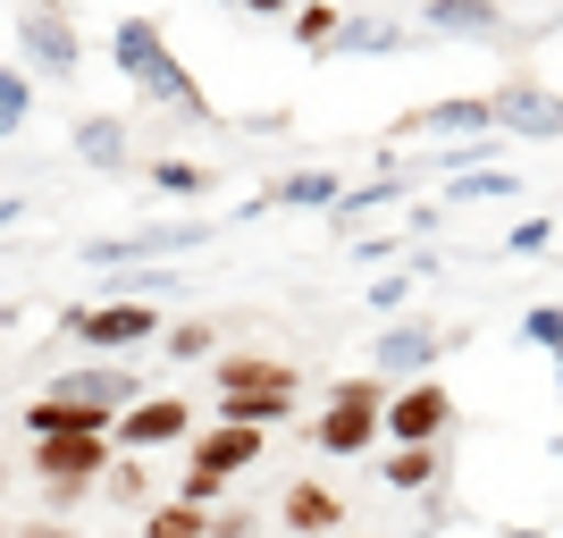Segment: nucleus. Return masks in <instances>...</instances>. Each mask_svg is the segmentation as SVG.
Returning <instances> with one entry per match:
<instances>
[{"label": "nucleus", "instance_id": "f257e3e1", "mask_svg": "<svg viewBox=\"0 0 563 538\" xmlns=\"http://www.w3.org/2000/svg\"><path fill=\"white\" fill-rule=\"evenodd\" d=\"M110 59H118V76H126L143 101H161V110H177V118H219V110H211V94L194 85V68L177 59V51H168V34H161L152 18H118Z\"/></svg>", "mask_w": 563, "mask_h": 538}, {"label": "nucleus", "instance_id": "f03ea898", "mask_svg": "<svg viewBox=\"0 0 563 538\" xmlns=\"http://www.w3.org/2000/svg\"><path fill=\"white\" fill-rule=\"evenodd\" d=\"M387 396H396V387H387V378H336L329 387V413H320V421H311V446H320V454H336V463H345V454H371L378 438H387Z\"/></svg>", "mask_w": 563, "mask_h": 538}, {"label": "nucleus", "instance_id": "7ed1b4c3", "mask_svg": "<svg viewBox=\"0 0 563 538\" xmlns=\"http://www.w3.org/2000/svg\"><path fill=\"white\" fill-rule=\"evenodd\" d=\"M118 463L110 438H34V471H43V496L68 514V505H85V496L101 488V471Z\"/></svg>", "mask_w": 563, "mask_h": 538}, {"label": "nucleus", "instance_id": "20e7f679", "mask_svg": "<svg viewBox=\"0 0 563 538\" xmlns=\"http://www.w3.org/2000/svg\"><path fill=\"white\" fill-rule=\"evenodd\" d=\"M68 337H76V345H93V353H110V362H135L143 337H161V311L135 304V295H118V304H85V311H68Z\"/></svg>", "mask_w": 563, "mask_h": 538}, {"label": "nucleus", "instance_id": "39448f33", "mask_svg": "<svg viewBox=\"0 0 563 538\" xmlns=\"http://www.w3.org/2000/svg\"><path fill=\"white\" fill-rule=\"evenodd\" d=\"M43 396L51 404H85L101 421H118L126 404H143V378H135V362H85V371H59Z\"/></svg>", "mask_w": 563, "mask_h": 538}, {"label": "nucleus", "instance_id": "423d86ee", "mask_svg": "<svg viewBox=\"0 0 563 538\" xmlns=\"http://www.w3.org/2000/svg\"><path fill=\"white\" fill-rule=\"evenodd\" d=\"M18 51H25L34 76H59V85L85 68V43H76V25L59 18V0H34V9L18 18Z\"/></svg>", "mask_w": 563, "mask_h": 538}, {"label": "nucleus", "instance_id": "0eeeda50", "mask_svg": "<svg viewBox=\"0 0 563 538\" xmlns=\"http://www.w3.org/2000/svg\"><path fill=\"white\" fill-rule=\"evenodd\" d=\"M378 429H387L396 446H438L454 429V396L438 387V378H404L396 396H387V421Z\"/></svg>", "mask_w": 563, "mask_h": 538}, {"label": "nucleus", "instance_id": "6e6552de", "mask_svg": "<svg viewBox=\"0 0 563 538\" xmlns=\"http://www.w3.org/2000/svg\"><path fill=\"white\" fill-rule=\"evenodd\" d=\"M177 438H194V404L186 396H143V404H126L110 421V446H126V454H161V446H177Z\"/></svg>", "mask_w": 563, "mask_h": 538}, {"label": "nucleus", "instance_id": "1a4fd4ad", "mask_svg": "<svg viewBox=\"0 0 563 538\" xmlns=\"http://www.w3.org/2000/svg\"><path fill=\"white\" fill-rule=\"evenodd\" d=\"M488 110H496V135L563 143V94H547V85H530V76H514V85H496V94H488Z\"/></svg>", "mask_w": 563, "mask_h": 538}, {"label": "nucleus", "instance_id": "9d476101", "mask_svg": "<svg viewBox=\"0 0 563 538\" xmlns=\"http://www.w3.org/2000/svg\"><path fill=\"white\" fill-rule=\"evenodd\" d=\"M446 345H454L446 328L396 320V328H387V337H378V378H387V387H404V378H429V362H438V353H446Z\"/></svg>", "mask_w": 563, "mask_h": 538}, {"label": "nucleus", "instance_id": "9b49d317", "mask_svg": "<svg viewBox=\"0 0 563 538\" xmlns=\"http://www.w3.org/2000/svg\"><path fill=\"white\" fill-rule=\"evenodd\" d=\"M261 446H269V429L211 421V429H194V463L186 471H219V480H235V471H261Z\"/></svg>", "mask_w": 563, "mask_h": 538}, {"label": "nucleus", "instance_id": "f8f14e48", "mask_svg": "<svg viewBox=\"0 0 563 538\" xmlns=\"http://www.w3.org/2000/svg\"><path fill=\"white\" fill-rule=\"evenodd\" d=\"M278 521L295 538H336L345 530V496H336L329 480H295V488L278 496Z\"/></svg>", "mask_w": 563, "mask_h": 538}, {"label": "nucleus", "instance_id": "ddd939ff", "mask_svg": "<svg viewBox=\"0 0 563 538\" xmlns=\"http://www.w3.org/2000/svg\"><path fill=\"white\" fill-rule=\"evenodd\" d=\"M219 396H295V362H278V353H219Z\"/></svg>", "mask_w": 563, "mask_h": 538}, {"label": "nucleus", "instance_id": "4468645a", "mask_svg": "<svg viewBox=\"0 0 563 538\" xmlns=\"http://www.w3.org/2000/svg\"><path fill=\"white\" fill-rule=\"evenodd\" d=\"M429 34H463V43H505L514 34V18L496 9V0H429Z\"/></svg>", "mask_w": 563, "mask_h": 538}, {"label": "nucleus", "instance_id": "2eb2a0df", "mask_svg": "<svg viewBox=\"0 0 563 538\" xmlns=\"http://www.w3.org/2000/svg\"><path fill=\"white\" fill-rule=\"evenodd\" d=\"M396 135H496L488 101H429V110L396 118Z\"/></svg>", "mask_w": 563, "mask_h": 538}, {"label": "nucleus", "instance_id": "dca6fc26", "mask_svg": "<svg viewBox=\"0 0 563 538\" xmlns=\"http://www.w3.org/2000/svg\"><path fill=\"white\" fill-rule=\"evenodd\" d=\"M202 244V228L194 219H168V228H135V235H101L93 261H143V253H194Z\"/></svg>", "mask_w": 563, "mask_h": 538}, {"label": "nucleus", "instance_id": "f3484780", "mask_svg": "<svg viewBox=\"0 0 563 538\" xmlns=\"http://www.w3.org/2000/svg\"><path fill=\"white\" fill-rule=\"evenodd\" d=\"M345 202V177L336 168H303V177H278L261 194V211H336Z\"/></svg>", "mask_w": 563, "mask_h": 538}, {"label": "nucleus", "instance_id": "a211bd4d", "mask_svg": "<svg viewBox=\"0 0 563 538\" xmlns=\"http://www.w3.org/2000/svg\"><path fill=\"white\" fill-rule=\"evenodd\" d=\"M438 471H446V454H438V446H396L378 480H387L396 496H429V488H438Z\"/></svg>", "mask_w": 563, "mask_h": 538}, {"label": "nucleus", "instance_id": "6ab92c4d", "mask_svg": "<svg viewBox=\"0 0 563 538\" xmlns=\"http://www.w3.org/2000/svg\"><path fill=\"white\" fill-rule=\"evenodd\" d=\"M211 413L235 421V429H286V421H295V396H219Z\"/></svg>", "mask_w": 563, "mask_h": 538}, {"label": "nucleus", "instance_id": "aec40b11", "mask_svg": "<svg viewBox=\"0 0 563 538\" xmlns=\"http://www.w3.org/2000/svg\"><path fill=\"white\" fill-rule=\"evenodd\" d=\"M143 538H211V514L202 505H143Z\"/></svg>", "mask_w": 563, "mask_h": 538}, {"label": "nucleus", "instance_id": "412c9836", "mask_svg": "<svg viewBox=\"0 0 563 538\" xmlns=\"http://www.w3.org/2000/svg\"><path fill=\"white\" fill-rule=\"evenodd\" d=\"M76 152L93 168H126V127H118V118H85V127H76Z\"/></svg>", "mask_w": 563, "mask_h": 538}, {"label": "nucleus", "instance_id": "4be33fe9", "mask_svg": "<svg viewBox=\"0 0 563 538\" xmlns=\"http://www.w3.org/2000/svg\"><path fill=\"white\" fill-rule=\"evenodd\" d=\"M336 34H345V9H336V0H303V9H295V43L303 51H329Z\"/></svg>", "mask_w": 563, "mask_h": 538}, {"label": "nucleus", "instance_id": "5701e85b", "mask_svg": "<svg viewBox=\"0 0 563 538\" xmlns=\"http://www.w3.org/2000/svg\"><path fill=\"white\" fill-rule=\"evenodd\" d=\"M152 186H161V194H194V202H202V194H219V168H202V161H152Z\"/></svg>", "mask_w": 563, "mask_h": 538}, {"label": "nucleus", "instance_id": "b1692460", "mask_svg": "<svg viewBox=\"0 0 563 538\" xmlns=\"http://www.w3.org/2000/svg\"><path fill=\"white\" fill-rule=\"evenodd\" d=\"M101 496H110L118 514H126V505H152V471H143L135 454H126V463H110V471H101Z\"/></svg>", "mask_w": 563, "mask_h": 538}, {"label": "nucleus", "instance_id": "393cba45", "mask_svg": "<svg viewBox=\"0 0 563 538\" xmlns=\"http://www.w3.org/2000/svg\"><path fill=\"white\" fill-rule=\"evenodd\" d=\"M211 345H219V328H211V320H177V328H161V353H168V362H202Z\"/></svg>", "mask_w": 563, "mask_h": 538}, {"label": "nucleus", "instance_id": "a878e982", "mask_svg": "<svg viewBox=\"0 0 563 538\" xmlns=\"http://www.w3.org/2000/svg\"><path fill=\"white\" fill-rule=\"evenodd\" d=\"M521 337H530L539 353H563V304H530L521 311Z\"/></svg>", "mask_w": 563, "mask_h": 538}, {"label": "nucleus", "instance_id": "bb28decb", "mask_svg": "<svg viewBox=\"0 0 563 538\" xmlns=\"http://www.w3.org/2000/svg\"><path fill=\"white\" fill-rule=\"evenodd\" d=\"M336 43H345V51H396V43H404V25H387V18H353Z\"/></svg>", "mask_w": 563, "mask_h": 538}, {"label": "nucleus", "instance_id": "cd10ccee", "mask_svg": "<svg viewBox=\"0 0 563 538\" xmlns=\"http://www.w3.org/2000/svg\"><path fill=\"white\" fill-rule=\"evenodd\" d=\"M18 127H25V76L0 68V135H18Z\"/></svg>", "mask_w": 563, "mask_h": 538}, {"label": "nucleus", "instance_id": "c85d7f7f", "mask_svg": "<svg viewBox=\"0 0 563 538\" xmlns=\"http://www.w3.org/2000/svg\"><path fill=\"white\" fill-rule=\"evenodd\" d=\"M479 194H514V177L505 168H471L463 186H454V202H479Z\"/></svg>", "mask_w": 563, "mask_h": 538}, {"label": "nucleus", "instance_id": "c756f323", "mask_svg": "<svg viewBox=\"0 0 563 538\" xmlns=\"http://www.w3.org/2000/svg\"><path fill=\"white\" fill-rule=\"evenodd\" d=\"M505 244H514V253H547V244H555V228H547V219H521Z\"/></svg>", "mask_w": 563, "mask_h": 538}, {"label": "nucleus", "instance_id": "7c9ffc66", "mask_svg": "<svg viewBox=\"0 0 563 538\" xmlns=\"http://www.w3.org/2000/svg\"><path fill=\"white\" fill-rule=\"evenodd\" d=\"M404 295H412V278L396 270V278H378V286H371V311H404Z\"/></svg>", "mask_w": 563, "mask_h": 538}, {"label": "nucleus", "instance_id": "2f4dec72", "mask_svg": "<svg viewBox=\"0 0 563 538\" xmlns=\"http://www.w3.org/2000/svg\"><path fill=\"white\" fill-rule=\"evenodd\" d=\"M211 538H253V514H211Z\"/></svg>", "mask_w": 563, "mask_h": 538}, {"label": "nucleus", "instance_id": "473e14b6", "mask_svg": "<svg viewBox=\"0 0 563 538\" xmlns=\"http://www.w3.org/2000/svg\"><path fill=\"white\" fill-rule=\"evenodd\" d=\"M235 9H253V18H286V9H303V0H235Z\"/></svg>", "mask_w": 563, "mask_h": 538}, {"label": "nucleus", "instance_id": "72a5a7b5", "mask_svg": "<svg viewBox=\"0 0 563 538\" xmlns=\"http://www.w3.org/2000/svg\"><path fill=\"white\" fill-rule=\"evenodd\" d=\"M18 538H76V530H68V521H25Z\"/></svg>", "mask_w": 563, "mask_h": 538}, {"label": "nucleus", "instance_id": "f704fd0d", "mask_svg": "<svg viewBox=\"0 0 563 538\" xmlns=\"http://www.w3.org/2000/svg\"><path fill=\"white\" fill-rule=\"evenodd\" d=\"M505 538H539V530H505Z\"/></svg>", "mask_w": 563, "mask_h": 538}, {"label": "nucleus", "instance_id": "c9c22d12", "mask_svg": "<svg viewBox=\"0 0 563 538\" xmlns=\"http://www.w3.org/2000/svg\"><path fill=\"white\" fill-rule=\"evenodd\" d=\"M555 378H563V353H555Z\"/></svg>", "mask_w": 563, "mask_h": 538}, {"label": "nucleus", "instance_id": "e433bc0d", "mask_svg": "<svg viewBox=\"0 0 563 538\" xmlns=\"http://www.w3.org/2000/svg\"><path fill=\"white\" fill-rule=\"evenodd\" d=\"M555 454H563V438H555Z\"/></svg>", "mask_w": 563, "mask_h": 538}]
</instances>
